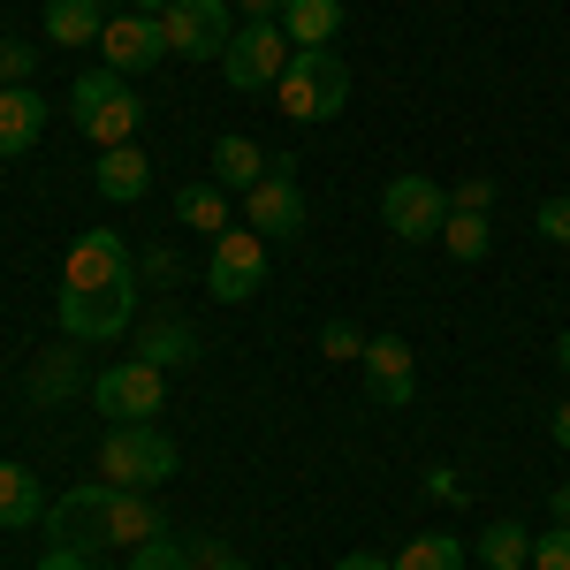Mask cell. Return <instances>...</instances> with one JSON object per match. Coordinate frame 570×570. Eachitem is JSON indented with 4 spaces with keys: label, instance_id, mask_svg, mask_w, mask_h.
Here are the masks:
<instances>
[{
    "label": "cell",
    "instance_id": "cell-15",
    "mask_svg": "<svg viewBox=\"0 0 570 570\" xmlns=\"http://www.w3.org/2000/svg\"><path fill=\"white\" fill-rule=\"evenodd\" d=\"M160 532H168V518L153 510V494H145V487H115L99 540H107V548H145V540H160Z\"/></svg>",
    "mask_w": 570,
    "mask_h": 570
},
{
    "label": "cell",
    "instance_id": "cell-10",
    "mask_svg": "<svg viewBox=\"0 0 570 570\" xmlns=\"http://www.w3.org/2000/svg\"><path fill=\"white\" fill-rule=\"evenodd\" d=\"M297 160H274L252 190H244V206H252V228H259L266 244H282V236H297L305 228V190H297V176H289Z\"/></svg>",
    "mask_w": 570,
    "mask_h": 570
},
{
    "label": "cell",
    "instance_id": "cell-23",
    "mask_svg": "<svg viewBox=\"0 0 570 570\" xmlns=\"http://www.w3.org/2000/svg\"><path fill=\"white\" fill-rule=\"evenodd\" d=\"M176 220H183V228L220 236V228H228V198H220V183H183V190H176Z\"/></svg>",
    "mask_w": 570,
    "mask_h": 570
},
{
    "label": "cell",
    "instance_id": "cell-18",
    "mask_svg": "<svg viewBox=\"0 0 570 570\" xmlns=\"http://www.w3.org/2000/svg\"><path fill=\"white\" fill-rule=\"evenodd\" d=\"M107 0H46V39L53 46H99Z\"/></svg>",
    "mask_w": 570,
    "mask_h": 570
},
{
    "label": "cell",
    "instance_id": "cell-38",
    "mask_svg": "<svg viewBox=\"0 0 570 570\" xmlns=\"http://www.w3.org/2000/svg\"><path fill=\"white\" fill-rule=\"evenodd\" d=\"M343 570H395L389 556H373V548H357V556H343Z\"/></svg>",
    "mask_w": 570,
    "mask_h": 570
},
{
    "label": "cell",
    "instance_id": "cell-24",
    "mask_svg": "<svg viewBox=\"0 0 570 570\" xmlns=\"http://www.w3.org/2000/svg\"><path fill=\"white\" fill-rule=\"evenodd\" d=\"M480 563H487V570H525V563H532V532L518 525V518L487 525V532H480Z\"/></svg>",
    "mask_w": 570,
    "mask_h": 570
},
{
    "label": "cell",
    "instance_id": "cell-4",
    "mask_svg": "<svg viewBox=\"0 0 570 570\" xmlns=\"http://www.w3.org/2000/svg\"><path fill=\"white\" fill-rule=\"evenodd\" d=\"M130 312H137V274L130 282H107V289H69V282H61L53 320H61L69 343H115V335L130 327Z\"/></svg>",
    "mask_w": 570,
    "mask_h": 570
},
{
    "label": "cell",
    "instance_id": "cell-30",
    "mask_svg": "<svg viewBox=\"0 0 570 570\" xmlns=\"http://www.w3.org/2000/svg\"><path fill=\"white\" fill-rule=\"evenodd\" d=\"M320 351L327 357H365V335H357L351 320H327V327H320Z\"/></svg>",
    "mask_w": 570,
    "mask_h": 570
},
{
    "label": "cell",
    "instance_id": "cell-5",
    "mask_svg": "<svg viewBox=\"0 0 570 570\" xmlns=\"http://www.w3.org/2000/svg\"><path fill=\"white\" fill-rule=\"evenodd\" d=\"M266 289V236L259 228H220L206 252V297L214 305H244Z\"/></svg>",
    "mask_w": 570,
    "mask_h": 570
},
{
    "label": "cell",
    "instance_id": "cell-36",
    "mask_svg": "<svg viewBox=\"0 0 570 570\" xmlns=\"http://www.w3.org/2000/svg\"><path fill=\"white\" fill-rule=\"evenodd\" d=\"M244 8V23H282V0H236Z\"/></svg>",
    "mask_w": 570,
    "mask_h": 570
},
{
    "label": "cell",
    "instance_id": "cell-32",
    "mask_svg": "<svg viewBox=\"0 0 570 570\" xmlns=\"http://www.w3.org/2000/svg\"><path fill=\"white\" fill-rule=\"evenodd\" d=\"M487 198H494V183H487V176H464L456 190H449V214H487Z\"/></svg>",
    "mask_w": 570,
    "mask_h": 570
},
{
    "label": "cell",
    "instance_id": "cell-7",
    "mask_svg": "<svg viewBox=\"0 0 570 570\" xmlns=\"http://www.w3.org/2000/svg\"><path fill=\"white\" fill-rule=\"evenodd\" d=\"M381 220H389L395 244H434L441 228H449V190H441L434 176H389V190H381Z\"/></svg>",
    "mask_w": 570,
    "mask_h": 570
},
{
    "label": "cell",
    "instance_id": "cell-3",
    "mask_svg": "<svg viewBox=\"0 0 570 570\" xmlns=\"http://www.w3.org/2000/svg\"><path fill=\"white\" fill-rule=\"evenodd\" d=\"M99 480L107 487H168L176 480V441L160 434L153 419H137V426H115V434L99 441Z\"/></svg>",
    "mask_w": 570,
    "mask_h": 570
},
{
    "label": "cell",
    "instance_id": "cell-35",
    "mask_svg": "<svg viewBox=\"0 0 570 570\" xmlns=\"http://www.w3.org/2000/svg\"><path fill=\"white\" fill-rule=\"evenodd\" d=\"M426 494H434V502H464V480H456V472H449V464H441L434 480H426Z\"/></svg>",
    "mask_w": 570,
    "mask_h": 570
},
{
    "label": "cell",
    "instance_id": "cell-28",
    "mask_svg": "<svg viewBox=\"0 0 570 570\" xmlns=\"http://www.w3.org/2000/svg\"><path fill=\"white\" fill-rule=\"evenodd\" d=\"M31 69H39V46L0 39V85H31Z\"/></svg>",
    "mask_w": 570,
    "mask_h": 570
},
{
    "label": "cell",
    "instance_id": "cell-20",
    "mask_svg": "<svg viewBox=\"0 0 570 570\" xmlns=\"http://www.w3.org/2000/svg\"><path fill=\"white\" fill-rule=\"evenodd\" d=\"M282 31H289V46H335L343 0H282Z\"/></svg>",
    "mask_w": 570,
    "mask_h": 570
},
{
    "label": "cell",
    "instance_id": "cell-33",
    "mask_svg": "<svg viewBox=\"0 0 570 570\" xmlns=\"http://www.w3.org/2000/svg\"><path fill=\"white\" fill-rule=\"evenodd\" d=\"M39 570H91V548H61V540H53L39 556Z\"/></svg>",
    "mask_w": 570,
    "mask_h": 570
},
{
    "label": "cell",
    "instance_id": "cell-12",
    "mask_svg": "<svg viewBox=\"0 0 570 570\" xmlns=\"http://www.w3.org/2000/svg\"><path fill=\"white\" fill-rule=\"evenodd\" d=\"M357 365H365V403H381V411H403L419 395V365H411V343L403 335H373Z\"/></svg>",
    "mask_w": 570,
    "mask_h": 570
},
{
    "label": "cell",
    "instance_id": "cell-17",
    "mask_svg": "<svg viewBox=\"0 0 570 570\" xmlns=\"http://www.w3.org/2000/svg\"><path fill=\"white\" fill-rule=\"evenodd\" d=\"M91 183H99V198H115V206H137V198L153 190V160H145L137 145H115V153H99Z\"/></svg>",
    "mask_w": 570,
    "mask_h": 570
},
{
    "label": "cell",
    "instance_id": "cell-41",
    "mask_svg": "<svg viewBox=\"0 0 570 570\" xmlns=\"http://www.w3.org/2000/svg\"><path fill=\"white\" fill-rule=\"evenodd\" d=\"M556 365H563V373H570V327H563V343H556Z\"/></svg>",
    "mask_w": 570,
    "mask_h": 570
},
{
    "label": "cell",
    "instance_id": "cell-27",
    "mask_svg": "<svg viewBox=\"0 0 570 570\" xmlns=\"http://www.w3.org/2000/svg\"><path fill=\"white\" fill-rule=\"evenodd\" d=\"M130 570H198V563H190V548H183V540H168V532H160V540L130 548Z\"/></svg>",
    "mask_w": 570,
    "mask_h": 570
},
{
    "label": "cell",
    "instance_id": "cell-6",
    "mask_svg": "<svg viewBox=\"0 0 570 570\" xmlns=\"http://www.w3.org/2000/svg\"><path fill=\"white\" fill-rule=\"evenodd\" d=\"M160 39H168V61H220L236 39V16H228V0H168Z\"/></svg>",
    "mask_w": 570,
    "mask_h": 570
},
{
    "label": "cell",
    "instance_id": "cell-21",
    "mask_svg": "<svg viewBox=\"0 0 570 570\" xmlns=\"http://www.w3.org/2000/svg\"><path fill=\"white\" fill-rule=\"evenodd\" d=\"M266 168H274V160H266L252 137H220V145H214V183H220V190H252Z\"/></svg>",
    "mask_w": 570,
    "mask_h": 570
},
{
    "label": "cell",
    "instance_id": "cell-14",
    "mask_svg": "<svg viewBox=\"0 0 570 570\" xmlns=\"http://www.w3.org/2000/svg\"><path fill=\"white\" fill-rule=\"evenodd\" d=\"M137 259H130V244L115 236V228H85L77 244H69V289H107V282H130Z\"/></svg>",
    "mask_w": 570,
    "mask_h": 570
},
{
    "label": "cell",
    "instance_id": "cell-34",
    "mask_svg": "<svg viewBox=\"0 0 570 570\" xmlns=\"http://www.w3.org/2000/svg\"><path fill=\"white\" fill-rule=\"evenodd\" d=\"M69 381H77L69 357H46V365H39V395H69Z\"/></svg>",
    "mask_w": 570,
    "mask_h": 570
},
{
    "label": "cell",
    "instance_id": "cell-19",
    "mask_svg": "<svg viewBox=\"0 0 570 570\" xmlns=\"http://www.w3.org/2000/svg\"><path fill=\"white\" fill-rule=\"evenodd\" d=\"M39 518H46L39 472H23V464H0V532H31Z\"/></svg>",
    "mask_w": 570,
    "mask_h": 570
},
{
    "label": "cell",
    "instance_id": "cell-8",
    "mask_svg": "<svg viewBox=\"0 0 570 570\" xmlns=\"http://www.w3.org/2000/svg\"><path fill=\"white\" fill-rule=\"evenodd\" d=\"M289 31L282 23H236V39H228V53H220V77L236 91H274L282 85V69H289Z\"/></svg>",
    "mask_w": 570,
    "mask_h": 570
},
{
    "label": "cell",
    "instance_id": "cell-26",
    "mask_svg": "<svg viewBox=\"0 0 570 570\" xmlns=\"http://www.w3.org/2000/svg\"><path fill=\"white\" fill-rule=\"evenodd\" d=\"M441 244H449V259H487V214H449V228H441Z\"/></svg>",
    "mask_w": 570,
    "mask_h": 570
},
{
    "label": "cell",
    "instance_id": "cell-13",
    "mask_svg": "<svg viewBox=\"0 0 570 570\" xmlns=\"http://www.w3.org/2000/svg\"><path fill=\"white\" fill-rule=\"evenodd\" d=\"M107 502H115V487H107V480H77L61 502H53V510H46V525H53V540H61V548H91V556H99V548H107V540H99Z\"/></svg>",
    "mask_w": 570,
    "mask_h": 570
},
{
    "label": "cell",
    "instance_id": "cell-31",
    "mask_svg": "<svg viewBox=\"0 0 570 570\" xmlns=\"http://www.w3.org/2000/svg\"><path fill=\"white\" fill-rule=\"evenodd\" d=\"M532 228H540L548 244H570V198H540V214H532Z\"/></svg>",
    "mask_w": 570,
    "mask_h": 570
},
{
    "label": "cell",
    "instance_id": "cell-37",
    "mask_svg": "<svg viewBox=\"0 0 570 570\" xmlns=\"http://www.w3.org/2000/svg\"><path fill=\"white\" fill-rule=\"evenodd\" d=\"M190 563L214 570V563H228V548H220V540H190Z\"/></svg>",
    "mask_w": 570,
    "mask_h": 570
},
{
    "label": "cell",
    "instance_id": "cell-16",
    "mask_svg": "<svg viewBox=\"0 0 570 570\" xmlns=\"http://www.w3.org/2000/svg\"><path fill=\"white\" fill-rule=\"evenodd\" d=\"M39 130H46V99L31 85H0V160L31 153Z\"/></svg>",
    "mask_w": 570,
    "mask_h": 570
},
{
    "label": "cell",
    "instance_id": "cell-22",
    "mask_svg": "<svg viewBox=\"0 0 570 570\" xmlns=\"http://www.w3.org/2000/svg\"><path fill=\"white\" fill-rule=\"evenodd\" d=\"M137 351H145V365L168 373V365H190V357H198V335H190L183 320H145V343H137Z\"/></svg>",
    "mask_w": 570,
    "mask_h": 570
},
{
    "label": "cell",
    "instance_id": "cell-39",
    "mask_svg": "<svg viewBox=\"0 0 570 570\" xmlns=\"http://www.w3.org/2000/svg\"><path fill=\"white\" fill-rule=\"evenodd\" d=\"M548 434H556V449H570V403H556V419H548Z\"/></svg>",
    "mask_w": 570,
    "mask_h": 570
},
{
    "label": "cell",
    "instance_id": "cell-40",
    "mask_svg": "<svg viewBox=\"0 0 570 570\" xmlns=\"http://www.w3.org/2000/svg\"><path fill=\"white\" fill-rule=\"evenodd\" d=\"M548 510H556V525H570V487H556V502H548Z\"/></svg>",
    "mask_w": 570,
    "mask_h": 570
},
{
    "label": "cell",
    "instance_id": "cell-9",
    "mask_svg": "<svg viewBox=\"0 0 570 570\" xmlns=\"http://www.w3.org/2000/svg\"><path fill=\"white\" fill-rule=\"evenodd\" d=\"M160 395H168V373L145 365V357H130V365H107V373L91 381V411L115 419V426H137V419L160 411Z\"/></svg>",
    "mask_w": 570,
    "mask_h": 570
},
{
    "label": "cell",
    "instance_id": "cell-42",
    "mask_svg": "<svg viewBox=\"0 0 570 570\" xmlns=\"http://www.w3.org/2000/svg\"><path fill=\"white\" fill-rule=\"evenodd\" d=\"M214 570H244V563H236V556H228V563H214Z\"/></svg>",
    "mask_w": 570,
    "mask_h": 570
},
{
    "label": "cell",
    "instance_id": "cell-2",
    "mask_svg": "<svg viewBox=\"0 0 570 570\" xmlns=\"http://www.w3.org/2000/svg\"><path fill=\"white\" fill-rule=\"evenodd\" d=\"M282 115L289 122H335L343 115V99H351V69H343V53L335 46H297L289 53V69H282Z\"/></svg>",
    "mask_w": 570,
    "mask_h": 570
},
{
    "label": "cell",
    "instance_id": "cell-1",
    "mask_svg": "<svg viewBox=\"0 0 570 570\" xmlns=\"http://www.w3.org/2000/svg\"><path fill=\"white\" fill-rule=\"evenodd\" d=\"M69 122L85 130V145L115 153V145H137L145 99L130 91V77H115V69H85V77L69 85Z\"/></svg>",
    "mask_w": 570,
    "mask_h": 570
},
{
    "label": "cell",
    "instance_id": "cell-25",
    "mask_svg": "<svg viewBox=\"0 0 570 570\" xmlns=\"http://www.w3.org/2000/svg\"><path fill=\"white\" fill-rule=\"evenodd\" d=\"M395 570H464V548H456L449 532H419V540L395 556Z\"/></svg>",
    "mask_w": 570,
    "mask_h": 570
},
{
    "label": "cell",
    "instance_id": "cell-11",
    "mask_svg": "<svg viewBox=\"0 0 570 570\" xmlns=\"http://www.w3.org/2000/svg\"><path fill=\"white\" fill-rule=\"evenodd\" d=\"M99 53H107V69L115 77H145V69H160L168 61V39H160V16H107V31H99Z\"/></svg>",
    "mask_w": 570,
    "mask_h": 570
},
{
    "label": "cell",
    "instance_id": "cell-29",
    "mask_svg": "<svg viewBox=\"0 0 570 570\" xmlns=\"http://www.w3.org/2000/svg\"><path fill=\"white\" fill-rule=\"evenodd\" d=\"M532 570H570V525H556V532L532 540Z\"/></svg>",
    "mask_w": 570,
    "mask_h": 570
}]
</instances>
